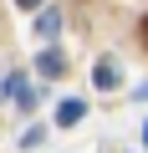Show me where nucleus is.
I'll return each instance as SVG.
<instances>
[{"label":"nucleus","instance_id":"7ed1b4c3","mask_svg":"<svg viewBox=\"0 0 148 153\" xmlns=\"http://www.w3.org/2000/svg\"><path fill=\"white\" fill-rule=\"evenodd\" d=\"M41 71L46 76H61V56H41Z\"/></svg>","mask_w":148,"mask_h":153},{"label":"nucleus","instance_id":"39448f33","mask_svg":"<svg viewBox=\"0 0 148 153\" xmlns=\"http://www.w3.org/2000/svg\"><path fill=\"white\" fill-rule=\"evenodd\" d=\"M143 46H148V16H143Z\"/></svg>","mask_w":148,"mask_h":153},{"label":"nucleus","instance_id":"20e7f679","mask_svg":"<svg viewBox=\"0 0 148 153\" xmlns=\"http://www.w3.org/2000/svg\"><path fill=\"white\" fill-rule=\"evenodd\" d=\"M16 5H21V10H36V5H41V0H16Z\"/></svg>","mask_w":148,"mask_h":153},{"label":"nucleus","instance_id":"423d86ee","mask_svg":"<svg viewBox=\"0 0 148 153\" xmlns=\"http://www.w3.org/2000/svg\"><path fill=\"white\" fill-rule=\"evenodd\" d=\"M143 143H148V128H143Z\"/></svg>","mask_w":148,"mask_h":153},{"label":"nucleus","instance_id":"f257e3e1","mask_svg":"<svg viewBox=\"0 0 148 153\" xmlns=\"http://www.w3.org/2000/svg\"><path fill=\"white\" fill-rule=\"evenodd\" d=\"M82 112H87L82 102H61V107H56V123H61V128H71V123H82Z\"/></svg>","mask_w":148,"mask_h":153},{"label":"nucleus","instance_id":"f03ea898","mask_svg":"<svg viewBox=\"0 0 148 153\" xmlns=\"http://www.w3.org/2000/svg\"><path fill=\"white\" fill-rule=\"evenodd\" d=\"M118 82V66L112 61H97V87H112Z\"/></svg>","mask_w":148,"mask_h":153}]
</instances>
